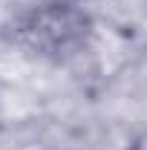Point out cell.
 Wrapping results in <instances>:
<instances>
[{"label":"cell","mask_w":147,"mask_h":150,"mask_svg":"<svg viewBox=\"0 0 147 150\" xmlns=\"http://www.w3.org/2000/svg\"><path fill=\"white\" fill-rule=\"evenodd\" d=\"M9 46L35 61L64 64L78 58L95 38V18L84 3L35 0L3 23Z\"/></svg>","instance_id":"cell-1"},{"label":"cell","mask_w":147,"mask_h":150,"mask_svg":"<svg viewBox=\"0 0 147 150\" xmlns=\"http://www.w3.org/2000/svg\"><path fill=\"white\" fill-rule=\"evenodd\" d=\"M69 3H84V6H87V3H90V0H69Z\"/></svg>","instance_id":"cell-2"}]
</instances>
